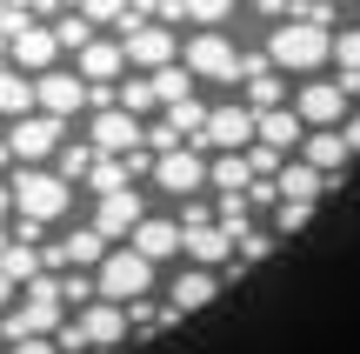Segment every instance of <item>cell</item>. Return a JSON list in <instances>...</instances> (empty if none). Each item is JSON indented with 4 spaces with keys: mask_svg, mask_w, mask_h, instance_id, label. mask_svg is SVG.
Returning <instances> with one entry per match:
<instances>
[{
    "mask_svg": "<svg viewBox=\"0 0 360 354\" xmlns=\"http://www.w3.org/2000/svg\"><path fill=\"white\" fill-rule=\"evenodd\" d=\"M180 254H187V267H207V274H220V267L233 261V241L220 234V227H193Z\"/></svg>",
    "mask_w": 360,
    "mask_h": 354,
    "instance_id": "cell-20",
    "label": "cell"
},
{
    "mask_svg": "<svg viewBox=\"0 0 360 354\" xmlns=\"http://www.w3.org/2000/svg\"><path fill=\"white\" fill-rule=\"evenodd\" d=\"M340 147H347V154H360V114L340 120Z\"/></svg>",
    "mask_w": 360,
    "mask_h": 354,
    "instance_id": "cell-33",
    "label": "cell"
},
{
    "mask_svg": "<svg viewBox=\"0 0 360 354\" xmlns=\"http://www.w3.org/2000/svg\"><path fill=\"white\" fill-rule=\"evenodd\" d=\"M7 354H53V341H20V348H7Z\"/></svg>",
    "mask_w": 360,
    "mask_h": 354,
    "instance_id": "cell-34",
    "label": "cell"
},
{
    "mask_svg": "<svg viewBox=\"0 0 360 354\" xmlns=\"http://www.w3.org/2000/svg\"><path fill=\"white\" fill-rule=\"evenodd\" d=\"M7 67H13V74H27V80L53 74V67H60V40H53V27L34 20L27 34H13V40H7Z\"/></svg>",
    "mask_w": 360,
    "mask_h": 354,
    "instance_id": "cell-13",
    "label": "cell"
},
{
    "mask_svg": "<svg viewBox=\"0 0 360 354\" xmlns=\"http://www.w3.org/2000/svg\"><path fill=\"white\" fill-rule=\"evenodd\" d=\"M207 187H214V194H247V187H254L247 154H207Z\"/></svg>",
    "mask_w": 360,
    "mask_h": 354,
    "instance_id": "cell-22",
    "label": "cell"
},
{
    "mask_svg": "<svg viewBox=\"0 0 360 354\" xmlns=\"http://www.w3.org/2000/svg\"><path fill=\"white\" fill-rule=\"evenodd\" d=\"M74 328H80V341H87V354H107L114 341H127V308L94 301V308H80V315H74Z\"/></svg>",
    "mask_w": 360,
    "mask_h": 354,
    "instance_id": "cell-16",
    "label": "cell"
},
{
    "mask_svg": "<svg viewBox=\"0 0 360 354\" xmlns=\"http://www.w3.org/2000/svg\"><path fill=\"white\" fill-rule=\"evenodd\" d=\"M94 160H101V154H94L87 141H67L60 154H53V174H60V181L74 187V181H87V174H94Z\"/></svg>",
    "mask_w": 360,
    "mask_h": 354,
    "instance_id": "cell-26",
    "label": "cell"
},
{
    "mask_svg": "<svg viewBox=\"0 0 360 354\" xmlns=\"http://www.w3.org/2000/svg\"><path fill=\"white\" fill-rule=\"evenodd\" d=\"M200 154H247L254 147V114H247L240 101H220V107H207V127H200Z\"/></svg>",
    "mask_w": 360,
    "mask_h": 354,
    "instance_id": "cell-7",
    "label": "cell"
},
{
    "mask_svg": "<svg viewBox=\"0 0 360 354\" xmlns=\"http://www.w3.org/2000/svg\"><path fill=\"white\" fill-rule=\"evenodd\" d=\"M7 308H13V281L0 274V315H7Z\"/></svg>",
    "mask_w": 360,
    "mask_h": 354,
    "instance_id": "cell-36",
    "label": "cell"
},
{
    "mask_svg": "<svg viewBox=\"0 0 360 354\" xmlns=\"http://www.w3.org/2000/svg\"><path fill=\"white\" fill-rule=\"evenodd\" d=\"M7 187H13V214H20V221H40V227L67 221V208H74V187L53 167H13Z\"/></svg>",
    "mask_w": 360,
    "mask_h": 354,
    "instance_id": "cell-3",
    "label": "cell"
},
{
    "mask_svg": "<svg viewBox=\"0 0 360 354\" xmlns=\"http://www.w3.org/2000/svg\"><path fill=\"white\" fill-rule=\"evenodd\" d=\"M300 141H307V127H300L294 101H287V107H274V114H260V120H254V147H274V154H294Z\"/></svg>",
    "mask_w": 360,
    "mask_h": 354,
    "instance_id": "cell-18",
    "label": "cell"
},
{
    "mask_svg": "<svg viewBox=\"0 0 360 354\" xmlns=\"http://www.w3.org/2000/svg\"><path fill=\"white\" fill-rule=\"evenodd\" d=\"M80 107H87V80L74 74V67H53V74H40L34 80V114H47V120H74Z\"/></svg>",
    "mask_w": 360,
    "mask_h": 354,
    "instance_id": "cell-11",
    "label": "cell"
},
{
    "mask_svg": "<svg viewBox=\"0 0 360 354\" xmlns=\"http://www.w3.org/2000/svg\"><path fill=\"white\" fill-rule=\"evenodd\" d=\"M154 187H160L167 201H200V187H207V154H200V147L160 154V160H154Z\"/></svg>",
    "mask_w": 360,
    "mask_h": 354,
    "instance_id": "cell-12",
    "label": "cell"
},
{
    "mask_svg": "<svg viewBox=\"0 0 360 354\" xmlns=\"http://www.w3.org/2000/svg\"><path fill=\"white\" fill-rule=\"evenodd\" d=\"M180 234H193V227H214V201H180Z\"/></svg>",
    "mask_w": 360,
    "mask_h": 354,
    "instance_id": "cell-32",
    "label": "cell"
},
{
    "mask_svg": "<svg viewBox=\"0 0 360 354\" xmlns=\"http://www.w3.org/2000/svg\"><path fill=\"white\" fill-rule=\"evenodd\" d=\"M334 67H340V80H354V87H360V27L334 34Z\"/></svg>",
    "mask_w": 360,
    "mask_h": 354,
    "instance_id": "cell-28",
    "label": "cell"
},
{
    "mask_svg": "<svg viewBox=\"0 0 360 354\" xmlns=\"http://www.w3.org/2000/svg\"><path fill=\"white\" fill-rule=\"evenodd\" d=\"M307 221H314V208H300V201H281L274 208V234H300Z\"/></svg>",
    "mask_w": 360,
    "mask_h": 354,
    "instance_id": "cell-31",
    "label": "cell"
},
{
    "mask_svg": "<svg viewBox=\"0 0 360 354\" xmlns=\"http://www.w3.org/2000/svg\"><path fill=\"white\" fill-rule=\"evenodd\" d=\"M60 147H67V127H60V120H47V114H27V120H13V127H7L13 167H40V160H53Z\"/></svg>",
    "mask_w": 360,
    "mask_h": 354,
    "instance_id": "cell-8",
    "label": "cell"
},
{
    "mask_svg": "<svg viewBox=\"0 0 360 354\" xmlns=\"http://www.w3.org/2000/svg\"><path fill=\"white\" fill-rule=\"evenodd\" d=\"M0 274L13 281V288H34L47 267H40V248H20V241H7V254H0Z\"/></svg>",
    "mask_w": 360,
    "mask_h": 354,
    "instance_id": "cell-24",
    "label": "cell"
},
{
    "mask_svg": "<svg viewBox=\"0 0 360 354\" xmlns=\"http://www.w3.org/2000/svg\"><path fill=\"white\" fill-rule=\"evenodd\" d=\"M60 301H67V308H94V301H101L94 274H60Z\"/></svg>",
    "mask_w": 360,
    "mask_h": 354,
    "instance_id": "cell-30",
    "label": "cell"
},
{
    "mask_svg": "<svg viewBox=\"0 0 360 354\" xmlns=\"http://www.w3.org/2000/svg\"><path fill=\"white\" fill-rule=\"evenodd\" d=\"M167 321H174V315H167V301H134V308H127V328H141V334L167 328Z\"/></svg>",
    "mask_w": 360,
    "mask_h": 354,
    "instance_id": "cell-29",
    "label": "cell"
},
{
    "mask_svg": "<svg viewBox=\"0 0 360 354\" xmlns=\"http://www.w3.org/2000/svg\"><path fill=\"white\" fill-rule=\"evenodd\" d=\"M260 53H267L274 74H307L314 80L327 61H334V34H327V27H307V20H281Z\"/></svg>",
    "mask_w": 360,
    "mask_h": 354,
    "instance_id": "cell-2",
    "label": "cell"
},
{
    "mask_svg": "<svg viewBox=\"0 0 360 354\" xmlns=\"http://www.w3.org/2000/svg\"><path fill=\"white\" fill-rule=\"evenodd\" d=\"M274 194H281V201H300V208H314V201H321L327 194V174H314L307 167V160H281V174H274Z\"/></svg>",
    "mask_w": 360,
    "mask_h": 354,
    "instance_id": "cell-19",
    "label": "cell"
},
{
    "mask_svg": "<svg viewBox=\"0 0 360 354\" xmlns=\"http://www.w3.org/2000/svg\"><path fill=\"white\" fill-rule=\"evenodd\" d=\"M0 167H13V154H7V127H0Z\"/></svg>",
    "mask_w": 360,
    "mask_h": 354,
    "instance_id": "cell-37",
    "label": "cell"
},
{
    "mask_svg": "<svg viewBox=\"0 0 360 354\" xmlns=\"http://www.w3.org/2000/svg\"><path fill=\"white\" fill-rule=\"evenodd\" d=\"M220 294V274H207V267H174V281H167V315H193V308H207Z\"/></svg>",
    "mask_w": 360,
    "mask_h": 354,
    "instance_id": "cell-17",
    "label": "cell"
},
{
    "mask_svg": "<svg viewBox=\"0 0 360 354\" xmlns=\"http://www.w3.org/2000/svg\"><path fill=\"white\" fill-rule=\"evenodd\" d=\"M354 94H360L354 80H340V74H334V80H327V74H314L307 87L294 94V114H300V127H307V134H327V127H340V120L354 114Z\"/></svg>",
    "mask_w": 360,
    "mask_h": 354,
    "instance_id": "cell-5",
    "label": "cell"
},
{
    "mask_svg": "<svg viewBox=\"0 0 360 354\" xmlns=\"http://www.w3.org/2000/svg\"><path fill=\"white\" fill-rule=\"evenodd\" d=\"M134 254H141L147 267H160V261H174L180 248H187V234H180V221L174 214H147L141 227H134V241H127Z\"/></svg>",
    "mask_w": 360,
    "mask_h": 354,
    "instance_id": "cell-15",
    "label": "cell"
},
{
    "mask_svg": "<svg viewBox=\"0 0 360 354\" xmlns=\"http://www.w3.org/2000/svg\"><path fill=\"white\" fill-rule=\"evenodd\" d=\"M120 53H127V67H141V74H160V67H180V34L160 20H141L134 34H120Z\"/></svg>",
    "mask_w": 360,
    "mask_h": 354,
    "instance_id": "cell-9",
    "label": "cell"
},
{
    "mask_svg": "<svg viewBox=\"0 0 360 354\" xmlns=\"http://www.w3.org/2000/svg\"><path fill=\"white\" fill-rule=\"evenodd\" d=\"M141 221H147V201H141V187H127V194H107V201H94V221H87V227L107 241V248H127Z\"/></svg>",
    "mask_w": 360,
    "mask_h": 354,
    "instance_id": "cell-10",
    "label": "cell"
},
{
    "mask_svg": "<svg viewBox=\"0 0 360 354\" xmlns=\"http://www.w3.org/2000/svg\"><path fill=\"white\" fill-rule=\"evenodd\" d=\"M180 67L193 80H214V87H240V47L227 34H187L180 40Z\"/></svg>",
    "mask_w": 360,
    "mask_h": 354,
    "instance_id": "cell-6",
    "label": "cell"
},
{
    "mask_svg": "<svg viewBox=\"0 0 360 354\" xmlns=\"http://www.w3.org/2000/svg\"><path fill=\"white\" fill-rule=\"evenodd\" d=\"M27 114H34V80L13 74V67H0V120L13 127V120H27Z\"/></svg>",
    "mask_w": 360,
    "mask_h": 354,
    "instance_id": "cell-23",
    "label": "cell"
},
{
    "mask_svg": "<svg viewBox=\"0 0 360 354\" xmlns=\"http://www.w3.org/2000/svg\"><path fill=\"white\" fill-rule=\"evenodd\" d=\"M67 321V301H60V274H40L34 288H27V301H13L7 315H0V341L20 348V341H53Z\"/></svg>",
    "mask_w": 360,
    "mask_h": 354,
    "instance_id": "cell-1",
    "label": "cell"
},
{
    "mask_svg": "<svg viewBox=\"0 0 360 354\" xmlns=\"http://www.w3.org/2000/svg\"><path fill=\"white\" fill-rule=\"evenodd\" d=\"M114 107H120V114H134V120H147V114H154V80H147V74H127V80H120V87H114Z\"/></svg>",
    "mask_w": 360,
    "mask_h": 354,
    "instance_id": "cell-25",
    "label": "cell"
},
{
    "mask_svg": "<svg viewBox=\"0 0 360 354\" xmlns=\"http://www.w3.org/2000/svg\"><path fill=\"white\" fill-rule=\"evenodd\" d=\"M74 74L87 80V87H120V74H127V53H120V40H114V34L87 40V47L74 53Z\"/></svg>",
    "mask_w": 360,
    "mask_h": 354,
    "instance_id": "cell-14",
    "label": "cell"
},
{
    "mask_svg": "<svg viewBox=\"0 0 360 354\" xmlns=\"http://www.w3.org/2000/svg\"><path fill=\"white\" fill-rule=\"evenodd\" d=\"M87 187H94V201H107V194H127V187H134V174H127V160H94Z\"/></svg>",
    "mask_w": 360,
    "mask_h": 354,
    "instance_id": "cell-27",
    "label": "cell"
},
{
    "mask_svg": "<svg viewBox=\"0 0 360 354\" xmlns=\"http://www.w3.org/2000/svg\"><path fill=\"white\" fill-rule=\"evenodd\" d=\"M300 160H307L314 174H327V181H334V174L347 167V147H340V127H327V134H307V141H300Z\"/></svg>",
    "mask_w": 360,
    "mask_h": 354,
    "instance_id": "cell-21",
    "label": "cell"
},
{
    "mask_svg": "<svg viewBox=\"0 0 360 354\" xmlns=\"http://www.w3.org/2000/svg\"><path fill=\"white\" fill-rule=\"evenodd\" d=\"M94 288H101L107 308H134V301L154 294V267H147L134 248H107V261L94 267Z\"/></svg>",
    "mask_w": 360,
    "mask_h": 354,
    "instance_id": "cell-4",
    "label": "cell"
},
{
    "mask_svg": "<svg viewBox=\"0 0 360 354\" xmlns=\"http://www.w3.org/2000/svg\"><path fill=\"white\" fill-rule=\"evenodd\" d=\"M0 221H13V187L0 181Z\"/></svg>",
    "mask_w": 360,
    "mask_h": 354,
    "instance_id": "cell-35",
    "label": "cell"
}]
</instances>
